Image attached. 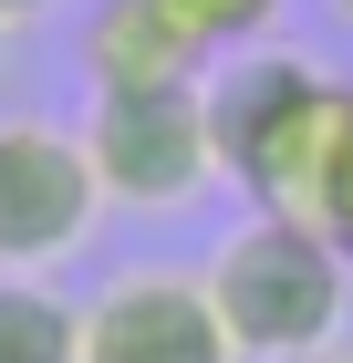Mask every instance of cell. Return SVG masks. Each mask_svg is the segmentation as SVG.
Listing matches in <instances>:
<instances>
[{
	"label": "cell",
	"mask_w": 353,
	"mask_h": 363,
	"mask_svg": "<svg viewBox=\"0 0 353 363\" xmlns=\"http://www.w3.org/2000/svg\"><path fill=\"white\" fill-rule=\"evenodd\" d=\"M83 156H94L104 208H146V218L197 208V197L218 187L208 84H177V94H94V114H83Z\"/></svg>",
	"instance_id": "obj_3"
},
{
	"label": "cell",
	"mask_w": 353,
	"mask_h": 363,
	"mask_svg": "<svg viewBox=\"0 0 353 363\" xmlns=\"http://www.w3.org/2000/svg\"><path fill=\"white\" fill-rule=\"evenodd\" d=\"M0 363H83V301L11 270L0 280Z\"/></svg>",
	"instance_id": "obj_7"
},
{
	"label": "cell",
	"mask_w": 353,
	"mask_h": 363,
	"mask_svg": "<svg viewBox=\"0 0 353 363\" xmlns=\"http://www.w3.org/2000/svg\"><path fill=\"white\" fill-rule=\"evenodd\" d=\"M312 228H322L332 250L353 259V114H343V135H332V156H322V187H312Z\"/></svg>",
	"instance_id": "obj_9"
},
{
	"label": "cell",
	"mask_w": 353,
	"mask_h": 363,
	"mask_svg": "<svg viewBox=\"0 0 353 363\" xmlns=\"http://www.w3.org/2000/svg\"><path fill=\"white\" fill-rule=\"evenodd\" d=\"M94 218H104V187H94L83 125L0 114V270H63L94 239Z\"/></svg>",
	"instance_id": "obj_4"
},
{
	"label": "cell",
	"mask_w": 353,
	"mask_h": 363,
	"mask_svg": "<svg viewBox=\"0 0 353 363\" xmlns=\"http://www.w3.org/2000/svg\"><path fill=\"white\" fill-rule=\"evenodd\" d=\"M353 114V84L322 73L301 52H229V73L208 84V125H218V177L249 197V208H281V218H312V187H322V156Z\"/></svg>",
	"instance_id": "obj_2"
},
{
	"label": "cell",
	"mask_w": 353,
	"mask_h": 363,
	"mask_svg": "<svg viewBox=\"0 0 353 363\" xmlns=\"http://www.w3.org/2000/svg\"><path fill=\"white\" fill-rule=\"evenodd\" d=\"M312 363H353V353H343V342H332V353H312Z\"/></svg>",
	"instance_id": "obj_11"
},
{
	"label": "cell",
	"mask_w": 353,
	"mask_h": 363,
	"mask_svg": "<svg viewBox=\"0 0 353 363\" xmlns=\"http://www.w3.org/2000/svg\"><path fill=\"white\" fill-rule=\"evenodd\" d=\"M166 11H177V21L208 42V52H249V42H260V31H271L291 0H166Z\"/></svg>",
	"instance_id": "obj_8"
},
{
	"label": "cell",
	"mask_w": 353,
	"mask_h": 363,
	"mask_svg": "<svg viewBox=\"0 0 353 363\" xmlns=\"http://www.w3.org/2000/svg\"><path fill=\"white\" fill-rule=\"evenodd\" d=\"M21 11L31 0H0V62H11V42H21Z\"/></svg>",
	"instance_id": "obj_10"
},
{
	"label": "cell",
	"mask_w": 353,
	"mask_h": 363,
	"mask_svg": "<svg viewBox=\"0 0 353 363\" xmlns=\"http://www.w3.org/2000/svg\"><path fill=\"white\" fill-rule=\"evenodd\" d=\"M73 62H83V94H177V84H208L218 52L166 0H94L73 31Z\"/></svg>",
	"instance_id": "obj_6"
},
{
	"label": "cell",
	"mask_w": 353,
	"mask_h": 363,
	"mask_svg": "<svg viewBox=\"0 0 353 363\" xmlns=\"http://www.w3.org/2000/svg\"><path fill=\"white\" fill-rule=\"evenodd\" d=\"M332 11H343V21H353V0H332Z\"/></svg>",
	"instance_id": "obj_12"
},
{
	"label": "cell",
	"mask_w": 353,
	"mask_h": 363,
	"mask_svg": "<svg viewBox=\"0 0 353 363\" xmlns=\"http://www.w3.org/2000/svg\"><path fill=\"white\" fill-rule=\"evenodd\" d=\"M208 301L239 342V363H312L343 342L353 322V259L332 250L312 218H281V208H249L229 239L208 250Z\"/></svg>",
	"instance_id": "obj_1"
},
{
	"label": "cell",
	"mask_w": 353,
	"mask_h": 363,
	"mask_svg": "<svg viewBox=\"0 0 353 363\" xmlns=\"http://www.w3.org/2000/svg\"><path fill=\"white\" fill-rule=\"evenodd\" d=\"M83 363H239L208 280L177 259H136L83 301Z\"/></svg>",
	"instance_id": "obj_5"
}]
</instances>
